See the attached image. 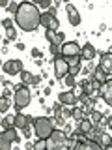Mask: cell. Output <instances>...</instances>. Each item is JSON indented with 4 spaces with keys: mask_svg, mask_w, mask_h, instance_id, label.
Segmentation results:
<instances>
[{
    "mask_svg": "<svg viewBox=\"0 0 112 150\" xmlns=\"http://www.w3.org/2000/svg\"><path fill=\"white\" fill-rule=\"evenodd\" d=\"M39 15H41V11L37 8V4L24 0V2L19 4V8L15 11V25L17 28H21L24 32H34L39 26Z\"/></svg>",
    "mask_w": 112,
    "mask_h": 150,
    "instance_id": "1",
    "label": "cell"
},
{
    "mask_svg": "<svg viewBox=\"0 0 112 150\" xmlns=\"http://www.w3.org/2000/svg\"><path fill=\"white\" fill-rule=\"evenodd\" d=\"M32 101V92H30V84L22 83L19 86L13 88V107L17 111H22L24 107L30 105Z\"/></svg>",
    "mask_w": 112,
    "mask_h": 150,
    "instance_id": "2",
    "label": "cell"
},
{
    "mask_svg": "<svg viewBox=\"0 0 112 150\" xmlns=\"http://www.w3.org/2000/svg\"><path fill=\"white\" fill-rule=\"evenodd\" d=\"M34 135L36 137H41V139H47L50 133H52V129H54V124H52V118L50 116H37V118H34Z\"/></svg>",
    "mask_w": 112,
    "mask_h": 150,
    "instance_id": "3",
    "label": "cell"
},
{
    "mask_svg": "<svg viewBox=\"0 0 112 150\" xmlns=\"http://www.w3.org/2000/svg\"><path fill=\"white\" fill-rule=\"evenodd\" d=\"M52 68H54V77L58 79H64L65 75L69 73V64H67V58L62 54V53H58V54H54L52 56Z\"/></svg>",
    "mask_w": 112,
    "mask_h": 150,
    "instance_id": "4",
    "label": "cell"
},
{
    "mask_svg": "<svg viewBox=\"0 0 112 150\" xmlns=\"http://www.w3.org/2000/svg\"><path fill=\"white\" fill-rule=\"evenodd\" d=\"M65 141H67V135L64 133L62 128H54L52 133L47 137V148H64Z\"/></svg>",
    "mask_w": 112,
    "mask_h": 150,
    "instance_id": "5",
    "label": "cell"
},
{
    "mask_svg": "<svg viewBox=\"0 0 112 150\" xmlns=\"http://www.w3.org/2000/svg\"><path fill=\"white\" fill-rule=\"evenodd\" d=\"M22 68H24V66H22L21 58H11V60L2 62V71L6 75H19V71H21Z\"/></svg>",
    "mask_w": 112,
    "mask_h": 150,
    "instance_id": "6",
    "label": "cell"
},
{
    "mask_svg": "<svg viewBox=\"0 0 112 150\" xmlns=\"http://www.w3.org/2000/svg\"><path fill=\"white\" fill-rule=\"evenodd\" d=\"M60 53H62L65 58H69V56H75V54H80V43L78 41H64L62 45H60Z\"/></svg>",
    "mask_w": 112,
    "mask_h": 150,
    "instance_id": "7",
    "label": "cell"
},
{
    "mask_svg": "<svg viewBox=\"0 0 112 150\" xmlns=\"http://www.w3.org/2000/svg\"><path fill=\"white\" fill-rule=\"evenodd\" d=\"M65 13H67V21H69L71 26H78V25H80V21H82V19H80V11H78L71 2L65 4Z\"/></svg>",
    "mask_w": 112,
    "mask_h": 150,
    "instance_id": "8",
    "label": "cell"
},
{
    "mask_svg": "<svg viewBox=\"0 0 112 150\" xmlns=\"http://www.w3.org/2000/svg\"><path fill=\"white\" fill-rule=\"evenodd\" d=\"M97 94H99L103 100L108 103V107H110L112 105V79H106V81L101 84V88H99Z\"/></svg>",
    "mask_w": 112,
    "mask_h": 150,
    "instance_id": "9",
    "label": "cell"
},
{
    "mask_svg": "<svg viewBox=\"0 0 112 150\" xmlns=\"http://www.w3.org/2000/svg\"><path fill=\"white\" fill-rule=\"evenodd\" d=\"M58 101L62 103V105H77V94H75V90H64L58 94Z\"/></svg>",
    "mask_w": 112,
    "mask_h": 150,
    "instance_id": "10",
    "label": "cell"
},
{
    "mask_svg": "<svg viewBox=\"0 0 112 150\" xmlns=\"http://www.w3.org/2000/svg\"><path fill=\"white\" fill-rule=\"evenodd\" d=\"M95 54H97V49H95V45H92L90 41L88 43H84V45H80V58L82 60H93L95 58Z\"/></svg>",
    "mask_w": 112,
    "mask_h": 150,
    "instance_id": "11",
    "label": "cell"
},
{
    "mask_svg": "<svg viewBox=\"0 0 112 150\" xmlns=\"http://www.w3.org/2000/svg\"><path fill=\"white\" fill-rule=\"evenodd\" d=\"M67 64H69V73H71V75H78V73H80V69H82V58H80V54L69 56Z\"/></svg>",
    "mask_w": 112,
    "mask_h": 150,
    "instance_id": "12",
    "label": "cell"
},
{
    "mask_svg": "<svg viewBox=\"0 0 112 150\" xmlns=\"http://www.w3.org/2000/svg\"><path fill=\"white\" fill-rule=\"evenodd\" d=\"M32 122H34V118H32V116H28V115H24V112L19 111L17 115H15V124H13V126H15L17 129H22V128H26L28 124L32 126Z\"/></svg>",
    "mask_w": 112,
    "mask_h": 150,
    "instance_id": "13",
    "label": "cell"
},
{
    "mask_svg": "<svg viewBox=\"0 0 112 150\" xmlns=\"http://www.w3.org/2000/svg\"><path fill=\"white\" fill-rule=\"evenodd\" d=\"M2 135H4L6 139H9L11 143H15V144L21 143V135L17 133V128H15V126H11V128H6V129L2 131Z\"/></svg>",
    "mask_w": 112,
    "mask_h": 150,
    "instance_id": "14",
    "label": "cell"
},
{
    "mask_svg": "<svg viewBox=\"0 0 112 150\" xmlns=\"http://www.w3.org/2000/svg\"><path fill=\"white\" fill-rule=\"evenodd\" d=\"M92 77H93V79H97L99 83H105L106 79H112V77H110V73H108V71H105L101 66H95V68H93Z\"/></svg>",
    "mask_w": 112,
    "mask_h": 150,
    "instance_id": "15",
    "label": "cell"
},
{
    "mask_svg": "<svg viewBox=\"0 0 112 150\" xmlns=\"http://www.w3.org/2000/svg\"><path fill=\"white\" fill-rule=\"evenodd\" d=\"M101 68L103 69H105V71H112V53H110V51H106V53H103L101 54Z\"/></svg>",
    "mask_w": 112,
    "mask_h": 150,
    "instance_id": "16",
    "label": "cell"
},
{
    "mask_svg": "<svg viewBox=\"0 0 112 150\" xmlns=\"http://www.w3.org/2000/svg\"><path fill=\"white\" fill-rule=\"evenodd\" d=\"M92 128H93V124L90 122V118H88V116H84L82 120H78V122H77V129L80 131V133H84V135H86Z\"/></svg>",
    "mask_w": 112,
    "mask_h": 150,
    "instance_id": "17",
    "label": "cell"
},
{
    "mask_svg": "<svg viewBox=\"0 0 112 150\" xmlns=\"http://www.w3.org/2000/svg\"><path fill=\"white\" fill-rule=\"evenodd\" d=\"M11 107V100L8 96H0V115H6Z\"/></svg>",
    "mask_w": 112,
    "mask_h": 150,
    "instance_id": "18",
    "label": "cell"
},
{
    "mask_svg": "<svg viewBox=\"0 0 112 150\" xmlns=\"http://www.w3.org/2000/svg\"><path fill=\"white\" fill-rule=\"evenodd\" d=\"M84 109H82V105H75L73 109H71V118H75V122H78V120H82L84 118Z\"/></svg>",
    "mask_w": 112,
    "mask_h": 150,
    "instance_id": "19",
    "label": "cell"
},
{
    "mask_svg": "<svg viewBox=\"0 0 112 150\" xmlns=\"http://www.w3.org/2000/svg\"><path fill=\"white\" fill-rule=\"evenodd\" d=\"M88 118H90V122H92L93 126H95V124H99V122H101L103 112H101V111H97V109H92L90 112H88Z\"/></svg>",
    "mask_w": 112,
    "mask_h": 150,
    "instance_id": "20",
    "label": "cell"
},
{
    "mask_svg": "<svg viewBox=\"0 0 112 150\" xmlns=\"http://www.w3.org/2000/svg\"><path fill=\"white\" fill-rule=\"evenodd\" d=\"M50 19H52V15H50L49 11H43V13L39 15V26L49 28V25H50Z\"/></svg>",
    "mask_w": 112,
    "mask_h": 150,
    "instance_id": "21",
    "label": "cell"
},
{
    "mask_svg": "<svg viewBox=\"0 0 112 150\" xmlns=\"http://www.w3.org/2000/svg\"><path fill=\"white\" fill-rule=\"evenodd\" d=\"M0 124H2V128H11L13 124H15V115H6L2 120H0Z\"/></svg>",
    "mask_w": 112,
    "mask_h": 150,
    "instance_id": "22",
    "label": "cell"
},
{
    "mask_svg": "<svg viewBox=\"0 0 112 150\" xmlns=\"http://www.w3.org/2000/svg\"><path fill=\"white\" fill-rule=\"evenodd\" d=\"M6 38H8L9 41H17V38H19V32H17L15 25H13V26H9V28H6Z\"/></svg>",
    "mask_w": 112,
    "mask_h": 150,
    "instance_id": "23",
    "label": "cell"
},
{
    "mask_svg": "<svg viewBox=\"0 0 112 150\" xmlns=\"http://www.w3.org/2000/svg\"><path fill=\"white\" fill-rule=\"evenodd\" d=\"M52 124H54V128H64L65 118L62 116V112H54V116H52Z\"/></svg>",
    "mask_w": 112,
    "mask_h": 150,
    "instance_id": "24",
    "label": "cell"
},
{
    "mask_svg": "<svg viewBox=\"0 0 112 150\" xmlns=\"http://www.w3.org/2000/svg\"><path fill=\"white\" fill-rule=\"evenodd\" d=\"M64 84H65L67 88H75V86H77V79H75V75L67 73V75L64 77Z\"/></svg>",
    "mask_w": 112,
    "mask_h": 150,
    "instance_id": "25",
    "label": "cell"
},
{
    "mask_svg": "<svg viewBox=\"0 0 112 150\" xmlns=\"http://www.w3.org/2000/svg\"><path fill=\"white\" fill-rule=\"evenodd\" d=\"M99 143H101V146H105V148H110V131H103L101 133V137H99Z\"/></svg>",
    "mask_w": 112,
    "mask_h": 150,
    "instance_id": "26",
    "label": "cell"
},
{
    "mask_svg": "<svg viewBox=\"0 0 112 150\" xmlns=\"http://www.w3.org/2000/svg\"><path fill=\"white\" fill-rule=\"evenodd\" d=\"M105 107H108V103H106L105 100H103L101 96H99V98H95V103H93V109H97V111H101V112H103V109H105Z\"/></svg>",
    "mask_w": 112,
    "mask_h": 150,
    "instance_id": "27",
    "label": "cell"
},
{
    "mask_svg": "<svg viewBox=\"0 0 112 150\" xmlns=\"http://www.w3.org/2000/svg\"><path fill=\"white\" fill-rule=\"evenodd\" d=\"M45 40L49 41V43H56V30L45 28Z\"/></svg>",
    "mask_w": 112,
    "mask_h": 150,
    "instance_id": "28",
    "label": "cell"
},
{
    "mask_svg": "<svg viewBox=\"0 0 112 150\" xmlns=\"http://www.w3.org/2000/svg\"><path fill=\"white\" fill-rule=\"evenodd\" d=\"M41 81H43V75H34L32 73V77H30V81H28V84H30V86H39L41 84Z\"/></svg>",
    "mask_w": 112,
    "mask_h": 150,
    "instance_id": "29",
    "label": "cell"
},
{
    "mask_svg": "<svg viewBox=\"0 0 112 150\" xmlns=\"http://www.w3.org/2000/svg\"><path fill=\"white\" fill-rule=\"evenodd\" d=\"M34 150H47V139L37 137V141L34 143Z\"/></svg>",
    "mask_w": 112,
    "mask_h": 150,
    "instance_id": "30",
    "label": "cell"
},
{
    "mask_svg": "<svg viewBox=\"0 0 112 150\" xmlns=\"http://www.w3.org/2000/svg\"><path fill=\"white\" fill-rule=\"evenodd\" d=\"M19 77H21V81H22V83H26V84H28V81H30V77H32V73L28 71V69L22 68L21 71H19Z\"/></svg>",
    "mask_w": 112,
    "mask_h": 150,
    "instance_id": "31",
    "label": "cell"
},
{
    "mask_svg": "<svg viewBox=\"0 0 112 150\" xmlns=\"http://www.w3.org/2000/svg\"><path fill=\"white\" fill-rule=\"evenodd\" d=\"M17 8H19V4L15 2V0H9V4H8V8H6V9H8V11H9V13H13V15H15V11H17Z\"/></svg>",
    "mask_w": 112,
    "mask_h": 150,
    "instance_id": "32",
    "label": "cell"
},
{
    "mask_svg": "<svg viewBox=\"0 0 112 150\" xmlns=\"http://www.w3.org/2000/svg\"><path fill=\"white\" fill-rule=\"evenodd\" d=\"M0 25H2V28H9V26L15 25V23H13L11 17H6V19H2V21H0Z\"/></svg>",
    "mask_w": 112,
    "mask_h": 150,
    "instance_id": "33",
    "label": "cell"
},
{
    "mask_svg": "<svg viewBox=\"0 0 112 150\" xmlns=\"http://www.w3.org/2000/svg\"><path fill=\"white\" fill-rule=\"evenodd\" d=\"M49 28H50V30H60V21H58V17H52V19H50Z\"/></svg>",
    "mask_w": 112,
    "mask_h": 150,
    "instance_id": "34",
    "label": "cell"
},
{
    "mask_svg": "<svg viewBox=\"0 0 112 150\" xmlns=\"http://www.w3.org/2000/svg\"><path fill=\"white\" fill-rule=\"evenodd\" d=\"M49 51H50V54H58L60 53V43H49Z\"/></svg>",
    "mask_w": 112,
    "mask_h": 150,
    "instance_id": "35",
    "label": "cell"
},
{
    "mask_svg": "<svg viewBox=\"0 0 112 150\" xmlns=\"http://www.w3.org/2000/svg\"><path fill=\"white\" fill-rule=\"evenodd\" d=\"M62 116L64 118H71V109H69V105H62Z\"/></svg>",
    "mask_w": 112,
    "mask_h": 150,
    "instance_id": "36",
    "label": "cell"
},
{
    "mask_svg": "<svg viewBox=\"0 0 112 150\" xmlns=\"http://www.w3.org/2000/svg\"><path fill=\"white\" fill-rule=\"evenodd\" d=\"M93 68H95V66H93V62H92V60H88V66L84 68V75H90V77H92V71H93Z\"/></svg>",
    "mask_w": 112,
    "mask_h": 150,
    "instance_id": "37",
    "label": "cell"
},
{
    "mask_svg": "<svg viewBox=\"0 0 112 150\" xmlns=\"http://www.w3.org/2000/svg\"><path fill=\"white\" fill-rule=\"evenodd\" d=\"M22 137L30 141V137H32V128H30V124H28L26 128H22Z\"/></svg>",
    "mask_w": 112,
    "mask_h": 150,
    "instance_id": "38",
    "label": "cell"
},
{
    "mask_svg": "<svg viewBox=\"0 0 112 150\" xmlns=\"http://www.w3.org/2000/svg\"><path fill=\"white\" fill-rule=\"evenodd\" d=\"M37 6L43 8V9H47L49 6H52V0H39V2H37Z\"/></svg>",
    "mask_w": 112,
    "mask_h": 150,
    "instance_id": "39",
    "label": "cell"
},
{
    "mask_svg": "<svg viewBox=\"0 0 112 150\" xmlns=\"http://www.w3.org/2000/svg\"><path fill=\"white\" fill-rule=\"evenodd\" d=\"M30 54H32V58H41V56H43V53H41L37 47H34V49L30 51Z\"/></svg>",
    "mask_w": 112,
    "mask_h": 150,
    "instance_id": "40",
    "label": "cell"
},
{
    "mask_svg": "<svg viewBox=\"0 0 112 150\" xmlns=\"http://www.w3.org/2000/svg\"><path fill=\"white\" fill-rule=\"evenodd\" d=\"M62 129H64V133H65V135H71V131H73L71 124H67V122H65V124H64V128H62Z\"/></svg>",
    "mask_w": 112,
    "mask_h": 150,
    "instance_id": "41",
    "label": "cell"
},
{
    "mask_svg": "<svg viewBox=\"0 0 112 150\" xmlns=\"http://www.w3.org/2000/svg\"><path fill=\"white\" fill-rule=\"evenodd\" d=\"M47 11H49L52 17H56V15H58V9H56V6H49V8H47Z\"/></svg>",
    "mask_w": 112,
    "mask_h": 150,
    "instance_id": "42",
    "label": "cell"
},
{
    "mask_svg": "<svg viewBox=\"0 0 112 150\" xmlns=\"http://www.w3.org/2000/svg\"><path fill=\"white\" fill-rule=\"evenodd\" d=\"M60 111H62V103H54V105H52V112H60Z\"/></svg>",
    "mask_w": 112,
    "mask_h": 150,
    "instance_id": "43",
    "label": "cell"
},
{
    "mask_svg": "<svg viewBox=\"0 0 112 150\" xmlns=\"http://www.w3.org/2000/svg\"><path fill=\"white\" fill-rule=\"evenodd\" d=\"M15 47H17L19 51H24V49H26V43H22V41H17V45H15Z\"/></svg>",
    "mask_w": 112,
    "mask_h": 150,
    "instance_id": "44",
    "label": "cell"
},
{
    "mask_svg": "<svg viewBox=\"0 0 112 150\" xmlns=\"http://www.w3.org/2000/svg\"><path fill=\"white\" fill-rule=\"evenodd\" d=\"M43 107H45V105H43ZM45 115H47V116L52 115V107H45Z\"/></svg>",
    "mask_w": 112,
    "mask_h": 150,
    "instance_id": "45",
    "label": "cell"
},
{
    "mask_svg": "<svg viewBox=\"0 0 112 150\" xmlns=\"http://www.w3.org/2000/svg\"><path fill=\"white\" fill-rule=\"evenodd\" d=\"M8 4H9V0H0V8H8Z\"/></svg>",
    "mask_w": 112,
    "mask_h": 150,
    "instance_id": "46",
    "label": "cell"
},
{
    "mask_svg": "<svg viewBox=\"0 0 112 150\" xmlns=\"http://www.w3.org/2000/svg\"><path fill=\"white\" fill-rule=\"evenodd\" d=\"M34 62H36V66H39V68L43 66V60H41V58H34Z\"/></svg>",
    "mask_w": 112,
    "mask_h": 150,
    "instance_id": "47",
    "label": "cell"
},
{
    "mask_svg": "<svg viewBox=\"0 0 112 150\" xmlns=\"http://www.w3.org/2000/svg\"><path fill=\"white\" fill-rule=\"evenodd\" d=\"M8 51H9V49H8V45H4L2 49H0V53H2V54H8Z\"/></svg>",
    "mask_w": 112,
    "mask_h": 150,
    "instance_id": "48",
    "label": "cell"
},
{
    "mask_svg": "<svg viewBox=\"0 0 112 150\" xmlns=\"http://www.w3.org/2000/svg\"><path fill=\"white\" fill-rule=\"evenodd\" d=\"M32 148H34V143H30V141H28V143H26V150H32Z\"/></svg>",
    "mask_w": 112,
    "mask_h": 150,
    "instance_id": "49",
    "label": "cell"
},
{
    "mask_svg": "<svg viewBox=\"0 0 112 150\" xmlns=\"http://www.w3.org/2000/svg\"><path fill=\"white\" fill-rule=\"evenodd\" d=\"M50 90H52V88H50V86H47L45 90H43V94H45V96H49V94H50Z\"/></svg>",
    "mask_w": 112,
    "mask_h": 150,
    "instance_id": "50",
    "label": "cell"
},
{
    "mask_svg": "<svg viewBox=\"0 0 112 150\" xmlns=\"http://www.w3.org/2000/svg\"><path fill=\"white\" fill-rule=\"evenodd\" d=\"M105 30H106V25H101L99 26V34H101V32H105Z\"/></svg>",
    "mask_w": 112,
    "mask_h": 150,
    "instance_id": "51",
    "label": "cell"
},
{
    "mask_svg": "<svg viewBox=\"0 0 112 150\" xmlns=\"http://www.w3.org/2000/svg\"><path fill=\"white\" fill-rule=\"evenodd\" d=\"M62 2H65V4H67V2H71V0H62Z\"/></svg>",
    "mask_w": 112,
    "mask_h": 150,
    "instance_id": "52",
    "label": "cell"
},
{
    "mask_svg": "<svg viewBox=\"0 0 112 150\" xmlns=\"http://www.w3.org/2000/svg\"><path fill=\"white\" fill-rule=\"evenodd\" d=\"M32 2H34V4H37V2H39V0H32Z\"/></svg>",
    "mask_w": 112,
    "mask_h": 150,
    "instance_id": "53",
    "label": "cell"
},
{
    "mask_svg": "<svg viewBox=\"0 0 112 150\" xmlns=\"http://www.w3.org/2000/svg\"><path fill=\"white\" fill-rule=\"evenodd\" d=\"M0 68H2V60H0Z\"/></svg>",
    "mask_w": 112,
    "mask_h": 150,
    "instance_id": "54",
    "label": "cell"
}]
</instances>
